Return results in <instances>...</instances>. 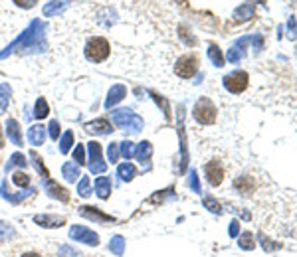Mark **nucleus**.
<instances>
[{"mask_svg": "<svg viewBox=\"0 0 297 257\" xmlns=\"http://www.w3.org/2000/svg\"><path fill=\"white\" fill-rule=\"evenodd\" d=\"M38 54L46 52V26L42 20H34L26 32H22L16 42H12L4 52H0V60L8 58L10 54Z\"/></svg>", "mask_w": 297, "mask_h": 257, "instance_id": "f257e3e1", "label": "nucleus"}, {"mask_svg": "<svg viewBox=\"0 0 297 257\" xmlns=\"http://www.w3.org/2000/svg\"><path fill=\"white\" fill-rule=\"evenodd\" d=\"M109 54H111V46H109V42L105 40V38H91L87 44H85V58L89 60V62H93V64H101V62H105L107 58H109Z\"/></svg>", "mask_w": 297, "mask_h": 257, "instance_id": "f03ea898", "label": "nucleus"}, {"mask_svg": "<svg viewBox=\"0 0 297 257\" xmlns=\"http://www.w3.org/2000/svg\"><path fill=\"white\" fill-rule=\"evenodd\" d=\"M111 119L119 128H129L131 133H139L143 128V119L131 109H117L111 113Z\"/></svg>", "mask_w": 297, "mask_h": 257, "instance_id": "7ed1b4c3", "label": "nucleus"}, {"mask_svg": "<svg viewBox=\"0 0 297 257\" xmlns=\"http://www.w3.org/2000/svg\"><path fill=\"white\" fill-rule=\"evenodd\" d=\"M216 113L218 111H216L214 103L210 99H206V97H200L196 101V105H194V109H192V117L200 125H212L216 121Z\"/></svg>", "mask_w": 297, "mask_h": 257, "instance_id": "20e7f679", "label": "nucleus"}, {"mask_svg": "<svg viewBox=\"0 0 297 257\" xmlns=\"http://www.w3.org/2000/svg\"><path fill=\"white\" fill-rule=\"evenodd\" d=\"M248 73L246 71H232L228 73L226 77H224V87L234 93V95H238V93H242V91H246V87H248Z\"/></svg>", "mask_w": 297, "mask_h": 257, "instance_id": "39448f33", "label": "nucleus"}, {"mask_svg": "<svg viewBox=\"0 0 297 257\" xmlns=\"http://www.w3.org/2000/svg\"><path fill=\"white\" fill-rule=\"evenodd\" d=\"M198 71V58L196 56H182L176 64H174V73L178 75V77H182V79H190V77H194Z\"/></svg>", "mask_w": 297, "mask_h": 257, "instance_id": "423d86ee", "label": "nucleus"}, {"mask_svg": "<svg viewBox=\"0 0 297 257\" xmlns=\"http://www.w3.org/2000/svg\"><path fill=\"white\" fill-rule=\"evenodd\" d=\"M69 237L79 243H85V245H99V235L85 225H73L69 229Z\"/></svg>", "mask_w": 297, "mask_h": 257, "instance_id": "0eeeda50", "label": "nucleus"}, {"mask_svg": "<svg viewBox=\"0 0 297 257\" xmlns=\"http://www.w3.org/2000/svg\"><path fill=\"white\" fill-rule=\"evenodd\" d=\"M204 172H206V178L212 186H220L222 180H224V168L218 161H210L208 164H204Z\"/></svg>", "mask_w": 297, "mask_h": 257, "instance_id": "6e6552de", "label": "nucleus"}, {"mask_svg": "<svg viewBox=\"0 0 297 257\" xmlns=\"http://www.w3.org/2000/svg\"><path fill=\"white\" fill-rule=\"evenodd\" d=\"M79 216H83V218H87V220H93V222H99V224H113V222H115L113 216L103 214V212H99V210L91 208V206H81V208H79Z\"/></svg>", "mask_w": 297, "mask_h": 257, "instance_id": "1a4fd4ad", "label": "nucleus"}, {"mask_svg": "<svg viewBox=\"0 0 297 257\" xmlns=\"http://www.w3.org/2000/svg\"><path fill=\"white\" fill-rule=\"evenodd\" d=\"M44 188L48 190V196L60 200V202H67L69 200V194H67L66 188H62L58 182H54L52 178H44Z\"/></svg>", "mask_w": 297, "mask_h": 257, "instance_id": "9d476101", "label": "nucleus"}, {"mask_svg": "<svg viewBox=\"0 0 297 257\" xmlns=\"http://www.w3.org/2000/svg\"><path fill=\"white\" fill-rule=\"evenodd\" d=\"M34 224H38L40 227H62L66 224V218H60V216H48V214H38L34 216Z\"/></svg>", "mask_w": 297, "mask_h": 257, "instance_id": "9b49d317", "label": "nucleus"}, {"mask_svg": "<svg viewBox=\"0 0 297 257\" xmlns=\"http://www.w3.org/2000/svg\"><path fill=\"white\" fill-rule=\"evenodd\" d=\"M184 113L182 109L178 111V135H180V153H182V164H180V172L186 170V161H188V155H186V135H184Z\"/></svg>", "mask_w": 297, "mask_h": 257, "instance_id": "f8f14e48", "label": "nucleus"}, {"mask_svg": "<svg viewBox=\"0 0 297 257\" xmlns=\"http://www.w3.org/2000/svg\"><path fill=\"white\" fill-rule=\"evenodd\" d=\"M123 97H127V87L125 85H113L107 93V99H105V109H111L113 105L123 101Z\"/></svg>", "mask_w": 297, "mask_h": 257, "instance_id": "ddd939ff", "label": "nucleus"}, {"mask_svg": "<svg viewBox=\"0 0 297 257\" xmlns=\"http://www.w3.org/2000/svg\"><path fill=\"white\" fill-rule=\"evenodd\" d=\"M69 2H71V0H52V2H48V4L44 6V14H46L48 18L58 16V14H62V12L66 10Z\"/></svg>", "mask_w": 297, "mask_h": 257, "instance_id": "4468645a", "label": "nucleus"}, {"mask_svg": "<svg viewBox=\"0 0 297 257\" xmlns=\"http://www.w3.org/2000/svg\"><path fill=\"white\" fill-rule=\"evenodd\" d=\"M6 133H8V139H10L16 147H20V145H22V131H20L18 121L8 119V121H6Z\"/></svg>", "mask_w": 297, "mask_h": 257, "instance_id": "2eb2a0df", "label": "nucleus"}, {"mask_svg": "<svg viewBox=\"0 0 297 257\" xmlns=\"http://www.w3.org/2000/svg\"><path fill=\"white\" fill-rule=\"evenodd\" d=\"M85 131H87V133H95V135H109L113 128H111V125H109V121L97 119V121H89V123H85Z\"/></svg>", "mask_w": 297, "mask_h": 257, "instance_id": "dca6fc26", "label": "nucleus"}, {"mask_svg": "<svg viewBox=\"0 0 297 257\" xmlns=\"http://www.w3.org/2000/svg\"><path fill=\"white\" fill-rule=\"evenodd\" d=\"M28 141H30V145H34V147L44 145V141H46V127L34 125V127L28 128Z\"/></svg>", "mask_w": 297, "mask_h": 257, "instance_id": "f3484780", "label": "nucleus"}, {"mask_svg": "<svg viewBox=\"0 0 297 257\" xmlns=\"http://www.w3.org/2000/svg\"><path fill=\"white\" fill-rule=\"evenodd\" d=\"M254 14H256V8H254L252 2H248V4H242V6L234 12V20H238V22H246V20H252Z\"/></svg>", "mask_w": 297, "mask_h": 257, "instance_id": "a211bd4d", "label": "nucleus"}, {"mask_svg": "<svg viewBox=\"0 0 297 257\" xmlns=\"http://www.w3.org/2000/svg\"><path fill=\"white\" fill-rule=\"evenodd\" d=\"M95 194H97L101 200H107L109 194H111V180L107 176H99L95 180Z\"/></svg>", "mask_w": 297, "mask_h": 257, "instance_id": "6ab92c4d", "label": "nucleus"}, {"mask_svg": "<svg viewBox=\"0 0 297 257\" xmlns=\"http://www.w3.org/2000/svg\"><path fill=\"white\" fill-rule=\"evenodd\" d=\"M151 155H153V145H151L149 141L139 143V147H137V151H135V157L139 159V162H141V164H143V162H149Z\"/></svg>", "mask_w": 297, "mask_h": 257, "instance_id": "aec40b11", "label": "nucleus"}, {"mask_svg": "<svg viewBox=\"0 0 297 257\" xmlns=\"http://www.w3.org/2000/svg\"><path fill=\"white\" fill-rule=\"evenodd\" d=\"M117 176H119L121 180L129 182V180H133V178L137 176V168L133 166L131 162H123V164H119V168H117Z\"/></svg>", "mask_w": 297, "mask_h": 257, "instance_id": "412c9836", "label": "nucleus"}, {"mask_svg": "<svg viewBox=\"0 0 297 257\" xmlns=\"http://www.w3.org/2000/svg\"><path fill=\"white\" fill-rule=\"evenodd\" d=\"M208 58H210V62L216 65V67H222V65H224L222 50H220L216 44H210V46H208Z\"/></svg>", "mask_w": 297, "mask_h": 257, "instance_id": "4be33fe9", "label": "nucleus"}, {"mask_svg": "<svg viewBox=\"0 0 297 257\" xmlns=\"http://www.w3.org/2000/svg\"><path fill=\"white\" fill-rule=\"evenodd\" d=\"M0 194L8 200V202H12V204H18V202H22L24 198H28V196H34V188L32 190H28V192H22V194H10L8 190H6V184H2V190H0Z\"/></svg>", "mask_w": 297, "mask_h": 257, "instance_id": "5701e85b", "label": "nucleus"}, {"mask_svg": "<svg viewBox=\"0 0 297 257\" xmlns=\"http://www.w3.org/2000/svg\"><path fill=\"white\" fill-rule=\"evenodd\" d=\"M62 174H64V178H66L67 182H75L77 176H79V168H77L73 162H66V164L62 166Z\"/></svg>", "mask_w": 297, "mask_h": 257, "instance_id": "b1692460", "label": "nucleus"}, {"mask_svg": "<svg viewBox=\"0 0 297 257\" xmlns=\"http://www.w3.org/2000/svg\"><path fill=\"white\" fill-rule=\"evenodd\" d=\"M48 111H50L48 101H46L44 97H40V99L36 101V105H34V117H36V119H44V117H48Z\"/></svg>", "mask_w": 297, "mask_h": 257, "instance_id": "393cba45", "label": "nucleus"}, {"mask_svg": "<svg viewBox=\"0 0 297 257\" xmlns=\"http://www.w3.org/2000/svg\"><path fill=\"white\" fill-rule=\"evenodd\" d=\"M109 249H111L113 255H123V251H125V239L121 235H115L109 241Z\"/></svg>", "mask_w": 297, "mask_h": 257, "instance_id": "a878e982", "label": "nucleus"}, {"mask_svg": "<svg viewBox=\"0 0 297 257\" xmlns=\"http://www.w3.org/2000/svg\"><path fill=\"white\" fill-rule=\"evenodd\" d=\"M10 97H12V89L8 83H0V109L6 111L8 103H10Z\"/></svg>", "mask_w": 297, "mask_h": 257, "instance_id": "bb28decb", "label": "nucleus"}, {"mask_svg": "<svg viewBox=\"0 0 297 257\" xmlns=\"http://www.w3.org/2000/svg\"><path fill=\"white\" fill-rule=\"evenodd\" d=\"M238 245H240L242 249H246V251H252V249L256 247V241H254V235H252L250 231H246V233H242V235H240V239H238Z\"/></svg>", "mask_w": 297, "mask_h": 257, "instance_id": "cd10ccee", "label": "nucleus"}, {"mask_svg": "<svg viewBox=\"0 0 297 257\" xmlns=\"http://www.w3.org/2000/svg\"><path fill=\"white\" fill-rule=\"evenodd\" d=\"M12 237H16V229L6 222H0V241H8Z\"/></svg>", "mask_w": 297, "mask_h": 257, "instance_id": "c85d7f7f", "label": "nucleus"}, {"mask_svg": "<svg viewBox=\"0 0 297 257\" xmlns=\"http://www.w3.org/2000/svg\"><path fill=\"white\" fill-rule=\"evenodd\" d=\"M87 149H89V161L91 162H101L103 161V157H101V145H99V143L91 141V143L87 145Z\"/></svg>", "mask_w": 297, "mask_h": 257, "instance_id": "c756f323", "label": "nucleus"}, {"mask_svg": "<svg viewBox=\"0 0 297 257\" xmlns=\"http://www.w3.org/2000/svg\"><path fill=\"white\" fill-rule=\"evenodd\" d=\"M12 182H14V186L28 188V186H30V176L24 174V172H14V174H12Z\"/></svg>", "mask_w": 297, "mask_h": 257, "instance_id": "7c9ffc66", "label": "nucleus"}, {"mask_svg": "<svg viewBox=\"0 0 297 257\" xmlns=\"http://www.w3.org/2000/svg\"><path fill=\"white\" fill-rule=\"evenodd\" d=\"M71 145H73V133H71V131H66L64 137H62V141H60V153L67 155L69 149H71Z\"/></svg>", "mask_w": 297, "mask_h": 257, "instance_id": "2f4dec72", "label": "nucleus"}, {"mask_svg": "<svg viewBox=\"0 0 297 257\" xmlns=\"http://www.w3.org/2000/svg\"><path fill=\"white\" fill-rule=\"evenodd\" d=\"M77 194L83 196V198H89L91 196V184H89V176H83L77 184Z\"/></svg>", "mask_w": 297, "mask_h": 257, "instance_id": "473e14b6", "label": "nucleus"}, {"mask_svg": "<svg viewBox=\"0 0 297 257\" xmlns=\"http://www.w3.org/2000/svg\"><path fill=\"white\" fill-rule=\"evenodd\" d=\"M119 147H121V149H119V153H121V157H123V159H127V161H129L133 155H135V145H133L131 141H123Z\"/></svg>", "mask_w": 297, "mask_h": 257, "instance_id": "72a5a7b5", "label": "nucleus"}, {"mask_svg": "<svg viewBox=\"0 0 297 257\" xmlns=\"http://www.w3.org/2000/svg\"><path fill=\"white\" fill-rule=\"evenodd\" d=\"M204 208H206L208 212H212V214H222V212H224V210H222V206H220L214 198H210V196H208V198H204Z\"/></svg>", "mask_w": 297, "mask_h": 257, "instance_id": "f704fd0d", "label": "nucleus"}, {"mask_svg": "<svg viewBox=\"0 0 297 257\" xmlns=\"http://www.w3.org/2000/svg\"><path fill=\"white\" fill-rule=\"evenodd\" d=\"M30 157H32V162H34V166L38 168V172H40V174H42L44 178H50V172H48V170L44 168V164H42V159H40V157H38L36 153H32Z\"/></svg>", "mask_w": 297, "mask_h": 257, "instance_id": "c9c22d12", "label": "nucleus"}, {"mask_svg": "<svg viewBox=\"0 0 297 257\" xmlns=\"http://www.w3.org/2000/svg\"><path fill=\"white\" fill-rule=\"evenodd\" d=\"M242 56H244V48H238V46H234L230 52H228V62L236 64V62H240V60H242Z\"/></svg>", "mask_w": 297, "mask_h": 257, "instance_id": "e433bc0d", "label": "nucleus"}, {"mask_svg": "<svg viewBox=\"0 0 297 257\" xmlns=\"http://www.w3.org/2000/svg\"><path fill=\"white\" fill-rule=\"evenodd\" d=\"M73 161L77 162V164H83V162H85V149H83V145H77V147H75V151H73Z\"/></svg>", "mask_w": 297, "mask_h": 257, "instance_id": "4c0bfd02", "label": "nucleus"}, {"mask_svg": "<svg viewBox=\"0 0 297 257\" xmlns=\"http://www.w3.org/2000/svg\"><path fill=\"white\" fill-rule=\"evenodd\" d=\"M107 157H109L111 162H117V159H119V145L111 143V145L107 147Z\"/></svg>", "mask_w": 297, "mask_h": 257, "instance_id": "58836bf2", "label": "nucleus"}, {"mask_svg": "<svg viewBox=\"0 0 297 257\" xmlns=\"http://www.w3.org/2000/svg\"><path fill=\"white\" fill-rule=\"evenodd\" d=\"M107 170V164L101 161V162H89V172L91 174H103Z\"/></svg>", "mask_w": 297, "mask_h": 257, "instance_id": "ea45409f", "label": "nucleus"}, {"mask_svg": "<svg viewBox=\"0 0 297 257\" xmlns=\"http://www.w3.org/2000/svg\"><path fill=\"white\" fill-rule=\"evenodd\" d=\"M295 16H289V20H287V38L289 40H295L297 36V28H295Z\"/></svg>", "mask_w": 297, "mask_h": 257, "instance_id": "a19ab883", "label": "nucleus"}, {"mask_svg": "<svg viewBox=\"0 0 297 257\" xmlns=\"http://www.w3.org/2000/svg\"><path fill=\"white\" fill-rule=\"evenodd\" d=\"M58 255L60 257H79L81 253H77L75 249H71L69 245H62L60 249H58Z\"/></svg>", "mask_w": 297, "mask_h": 257, "instance_id": "79ce46f5", "label": "nucleus"}, {"mask_svg": "<svg viewBox=\"0 0 297 257\" xmlns=\"http://www.w3.org/2000/svg\"><path fill=\"white\" fill-rule=\"evenodd\" d=\"M188 184H190V188H192L194 192H200V190H202V188H200V182H198L196 170H190V178H188Z\"/></svg>", "mask_w": 297, "mask_h": 257, "instance_id": "37998d69", "label": "nucleus"}, {"mask_svg": "<svg viewBox=\"0 0 297 257\" xmlns=\"http://www.w3.org/2000/svg\"><path fill=\"white\" fill-rule=\"evenodd\" d=\"M151 95H153V99L157 101V105H161V107H163V111H165V115H166V117H168V115H170V109H168V103H166V101H165V99H163V97H161V95H157V93H151Z\"/></svg>", "mask_w": 297, "mask_h": 257, "instance_id": "c03bdc74", "label": "nucleus"}, {"mask_svg": "<svg viewBox=\"0 0 297 257\" xmlns=\"http://www.w3.org/2000/svg\"><path fill=\"white\" fill-rule=\"evenodd\" d=\"M50 137L58 139L60 137V123L58 121H50Z\"/></svg>", "mask_w": 297, "mask_h": 257, "instance_id": "a18cd8bd", "label": "nucleus"}, {"mask_svg": "<svg viewBox=\"0 0 297 257\" xmlns=\"http://www.w3.org/2000/svg\"><path fill=\"white\" fill-rule=\"evenodd\" d=\"M10 166H12V164H18V166H26V164H28V162H26V159H24V155H20V153H18V155H12V159H10Z\"/></svg>", "mask_w": 297, "mask_h": 257, "instance_id": "49530a36", "label": "nucleus"}, {"mask_svg": "<svg viewBox=\"0 0 297 257\" xmlns=\"http://www.w3.org/2000/svg\"><path fill=\"white\" fill-rule=\"evenodd\" d=\"M36 2L38 0H14V4L20 8H32V6H36Z\"/></svg>", "mask_w": 297, "mask_h": 257, "instance_id": "de8ad7c7", "label": "nucleus"}, {"mask_svg": "<svg viewBox=\"0 0 297 257\" xmlns=\"http://www.w3.org/2000/svg\"><path fill=\"white\" fill-rule=\"evenodd\" d=\"M238 229H240V224H238V220H234L230 224V229H228V233H230L232 237H236L238 235Z\"/></svg>", "mask_w": 297, "mask_h": 257, "instance_id": "09e8293b", "label": "nucleus"}, {"mask_svg": "<svg viewBox=\"0 0 297 257\" xmlns=\"http://www.w3.org/2000/svg\"><path fill=\"white\" fill-rule=\"evenodd\" d=\"M254 46H256L258 50L262 48V36H256V38H254Z\"/></svg>", "mask_w": 297, "mask_h": 257, "instance_id": "8fccbe9b", "label": "nucleus"}, {"mask_svg": "<svg viewBox=\"0 0 297 257\" xmlns=\"http://www.w3.org/2000/svg\"><path fill=\"white\" fill-rule=\"evenodd\" d=\"M22 257H40V255H38V253H24Z\"/></svg>", "mask_w": 297, "mask_h": 257, "instance_id": "3c124183", "label": "nucleus"}, {"mask_svg": "<svg viewBox=\"0 0 297 257\" xmlns=\"http://www.w3.org/2000/svg\"><path fill=\"white\" fill-rule=\"evenodd\" d=\"M0 147H2V135H0Z\"/></svg>", "mask_w": 297, "mask_h": 257, "instance_id": "603ef678", "label": "nucleus"}, {"mask_svg": "<svg viewBox=\"0 0 297 257\" xmlns=\"http://www.w3.org/2000/svg\"><path fill=\"white\" fill-rule=\"evenodd\" d=\"M184 2H186V0H180V4H184Z\"/></svg>", "mask_w": 297, "mask_h": 257, "instance_id": "864d4df0", "label": "nucleus"}, {"mask_svg": "<svg viewBox=\"0 0 297 257\" xmlns=\"http://www.w3.org/2000/svg\"><path fill=\"white\" fill-rule=\"evenodd\" d=\"M293 4H297V0H293Z\"/></svg>", "mask_w": 297, "mask_h": 257, "instance_id": "5fc2aeb1", "label": "nucleus"}]
</instances>
